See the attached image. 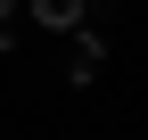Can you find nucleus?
<instances>
[{
  "instance_id": "nucleus-1",
  "label": "nucleus",
  "mask_w": 148,
  "mask_h": 140,
  "mask_svg": "<svg viewBox=\"0 0 148 140\" xmlns=\"http://www.w3.org/2000/svg\"><path fill=\"white\" fill-rule=\"evenodd\" d=\"M99 66H107V49H99V33H82V25H74V41H66V74H74V82H90Z\"/></svg>"
},
{
  "instance_id": "nucleus-2",
  "label": "nucleus",
  "mask_w": 148,
  "mask_h": 140,
  "mask_svg": "<svg viewBox=\"0 0 148 140\" xmlns=\"http://www.w3.org/2000/svg\"><path fill=\"white\" fill-rule=\"evenodd\" d=\"M82 8H90V0H33V16H41V25H58V33L82 25Z\"/></svg>"
},
{
  "instance_id": "nucleus-3",
  "label": "nucleus",
  "mask_w": 148,
  "mask_h": 140,
  "mask_svg": "<svg viewBox=\"0 0 148 140\" xmlns=\"http://www.w3.org/2000/svg\"><path fill=\"white\" fill-rule=\"evenodd\" d=\"M16 41V16H8V0H0V49H8Z\"/></svg>"
}]
</instances>
